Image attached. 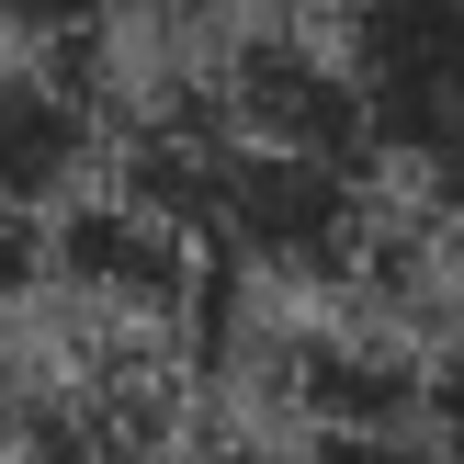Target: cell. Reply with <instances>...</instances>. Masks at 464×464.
Returning <instances> with one entry per match:
<instances>
[{
	"mask_svg": "<svg viewBox=\"0 0 464 464\" xmlns=\"http://www.w3.org/2000/svg\"><path fill=\"white\" fill-rule=\"evenodd\" d=\"M193 464H306V442H295V453L284 442H216V453H193Z\"/></svg>",
	"mask_w": 464,
	"mask_h": 464,
	"instance_id": "5b68a950",
	"label": "cell"
},
{
	"mask_svg": "<svg viewBox=\"0 0 464 464\" xmlns=\"http://www.w3.org/2000/svg\"><path fill=\"white\" fill-rule=\"evenodd\" d=\"M102 34H113L102 0H0V57H68L80 68Z\"/></svg>",
	"mask_w": 464,
	"mask_h": 464,
	"instance_id": "277c9868",
	"label": "cell"
},
{
	"mask_svg": "<svg viewBox=\"0 0 464 464\" xmlns=\"http://www.w3.org/2000/svg\"><path fill=\"white\" fill-rule=\"evenodd\" d=\"M204 261H216V249H204L170 204L125 193V181H113V193H80V204L57 216V295H68V306H91L102 329H125V340L181 329Z\"/></svg>",
	"mask_w": 464,
	"mask_h": 464,
	"instance_id": "7a4b0ae2",
	"label": "cell"
},
{
	"mask_svg": "<svg viewBox=\"0 0 464 464\" xmlns=\"http://www.w3.org/2000/svg\"><path fill=\"white\" fill-rule=\"evenodd\" d=\"M329 45L362 91L374 170L464 227V0H340Z\"/></svg>",
	"mask_w": 464,
	"mask_h": 464,
	"instance_id": "6da1fadb",
	"label": "cell"
},
{
	"mask_svg": "<svg viewBox=\"0 0 464 464\" xmlns=\"http://www.w3.org/2000/svg\"><path fill=\"white\" fill-rule=\"evenodd\" d=\"M113 125L91 102V80L68 57H0V204L23 216H68L80 193H102Z\"/></svg>",
	"mask_w": 464,
	"mask_h": 464,
	"instance_id": "3957f363",
	"label": "cell"
},
{
	"mask_svg": "<svg viewBox=\"0 0 464 464\" xmlns=\"http://www.w3.org/2000/svg\"><path fill=\"white\" fill-rule=\"evenodd\" d=\"M113 23H181V12H204V0H102Z\"/></svg>",
	"mask_w": 464,
	"mask_h": 464,
	"instance_id": "8992f818",
	"label": "cell"
}]
</instances>
